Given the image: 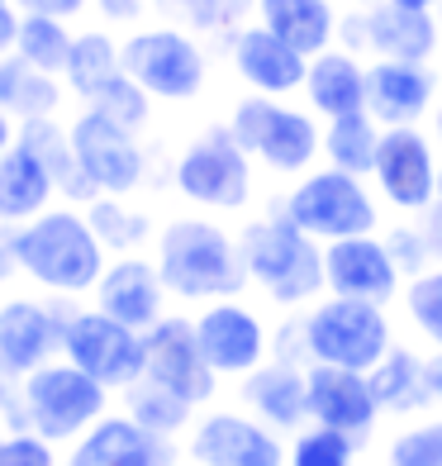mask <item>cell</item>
Wrapping results in <instances>:
<instances>
[{"label":"cell","mask_w":442,"mask_h":466,"mask_svg":"<svg viewBox=\"0 0 442 466\" xmlns=\"http://www.w3.org/2000/svg\"><path fill=\"white\" fill-rule=\"evenodd\" d=\"M153 262L162 271L166 290H172V300H186V305L234 300V295H243L252 286L238 233L224 228L219 219H205V215L166 219L157 228Z\"/></svg>","instance_id":"obj_1"},{"label":"cell","mask_w":442,"mask_h":466,"mask_svg":"<svg viewBox=\"0 0 442 466\" xmlns=\"http://www.w3.org/2000/svg\"><path fill=\"white\" fill-rule=\"evenodd\" d=\"M247 281L281 309H305L324 295V243L295 224L281 205L238 228Z\"/></svg>","instance_id":"obj_2"},{"label":"cell","mask_w":442,"mask_h":466,"mask_svg":"<svg viewBox=\"0 0 442 466\" xmlns=\"http://www.w3.org/2000/svg\"><path fill=\"white\" fill-rule=\"evenodd\" d=\"M15 248H19V271L34 286H44L48 295H72V300L91 295L105 262H110L86 209H72V205H53L38 219L19 224Z\"/></svg>","instance_id":"obj_3"},{"label":"cell","mask_w":442,"mask_h":466,"mask_svg":"<svg viewBox=\"0 0 442 466\" xmlns=\"http://www.w3.org/2000/svg\"><path fill=\"white\" fill-rule=\"evenodd\" d=\"M0 414H5V429H29L62 448L110 414V390L67 357H53L48 367L15 380V395Z\"/></svg>","instance_id":"obj_4"},{"label":"cell","mask_w":442,"mask_h":466,"mask_svg":"<svg viewBox=\"0 0 442 466\" xmlns=\"http://www.w3.org/2000/svg\"><path fill=\"white\" fill-rule=\"evenodd\" d=\"M228 129L247 147L252 162H262L271 177H305L314 157L324 153V129L314 110H295L276 96H238L228 110Z\"/></svg>","instance_id":"obj_5"},{"label":"cell","mask_w":442,"mask_h":466,"mask_svg":"<svg viewBox=\"0 0 442 466\" xmlns=\"http://www.w3.org/2000/svg\"><path fill=\"white\" fill-rule=\"evenodd\" d=\"M172 186L186 205L215 209V215H243L252 205V157L228 124H209L172 162Z\"/></svg>","instance_id":"obj_6"},{"label":"cell","mask_w":442,"mask_h":466,"mask_svg":"<svg viewBox=\"0 0 442 466\" xmlns=\"http://www.w3.org/2000/svg\"><path fill=\"white\" fill-rule=\"evenodd\" d=\"M124 76H134L138 86L162 100V105H191L209 86V53L196 34H186L176 25H153L134 29L119 44Z\"/></svg>","instance_id":"obj_7"},{"label":"cell","mask_w":442,"mask_h":466,"mask_svg":"<svg viewBox=\"0 0 442 466\" xmlns=\"http://www.w3.org/2000/svg\"><path fill=\"white\" fill-rule=\"evenodd\" d=\"M276 205L319 243L357 238V233H381V196L362 177L338 172V167L305 172Z\"/></svg>","instance_id":"obj_8"},{"label":"cell","mask_w":442,"mask_h":466,"mask_svg":"<svg viewBox=\"0 0 442 466\" xmlns=\"http://www.w3.org/2000/svg\"><path fill=\"white\" fill-rule=\"evenodd\" d=\"M305 338H309L314 362L352 367V371H371L395 348L386 305L347 300V295H319L305 309Z\"/></svg>","instance_id":"obj_9"},{"label":"cell","mask_w":442,"mask_h":466,"mask_svg":"<svg viewBox=\"0 0 442 466\" xmlns=\"http://www.w3.org/2000/svg\"><path fill=\"white\" fill-rule=\"evenodd\" d=\"M62 357L115 395V390H129L143 376V333L110 319L95 305H76L67 314V329H62Z\"/></svg>","instance_id":"obj_10"},{"label":"cell","mask_w":442,"mask_h":466,"mask_svg":"<svg viewBox=\"0 0 442 466\" xmlns=\"http://www.w3.org/2000/svg\"><path fill=\"white\" fill-rule=\"evenodd\" d=\"M338 38L347 53H371V57H390V62H433L442 48L437 34V15L428 10H405L390 0H371L362 10L338 15Z\"/></svg>","instance_id":"obj_11"},{"label":"cell","mask_w":442,"mask_h":466,"mask_svg":"<svg viewBox=\"0 0 442 466\" xmlns=\"http://www.w3.org/2000/svg\"><path fill=\"white\" fill-rule=\"evenodd\" d=\"M433 138L409 124V129H381V147H376L371 186L381 205H390L395 215L418 219L424 209L437 205V153Z\"/></svg>","instance_id":"obj_12"},{"label":"cell","mask_w":442,"mask_h":466,"mask_svg":"<svg viewBox=\"0 0 442 466\" xmlns=\"http://www.w3.org/2000/svg\"><path fill=\"white\" fill-rule=\"evenodd\" d=\"M67 129H72V153L81 162V172H86V181L100 190V196L129 200L134 190H143L147 153H143L138 134H129L115 119H105L100 110H91V105H81V115L67 124Z\"/></svg>","instance_id":"obj_13"},{"label":"cell","mask_w":442,"mask_h":466,"mask_svg":"<svg viewBox=\"0 0 442 466\" xmlns=\"http://www.w3.org/2000/svg\"><path fill=\"white\" fill-rule=\"evenodd\" d=\"M143 376L166 386V390H176L181 400H191L196 410H205L219 395V376L205 362L191 314H162L143 333Z\"/></svg>","instance_id":"obj_14"},{"label":"cell","mask_w":442,"mask_h":466,"mask_svg":"<svg viewBox=\"0 0 442 466\" xmlns=\"http://www.w3.org/2000/svg\"><path fill=\"white\" fill-rule=\"evenodd\" d=\"M191 319H196L205 362L215 367L219 380H243L252 367H262L271 357V329L243 295H234V300H209Z\"/></svg>","instance_id":"obj_15"},{"label":"cell","mask_w":442,"mask_h":466,"mask_svg":"<svg viewBox=\"0 0 442 466\" xmlns=\"http://www.w3.org/2000/svg\"><path fill=\"white\" fill-rule=\"evenodd\" d=\"M186 457L196 466H286L290 448L247 410H205L191 423Z\"/></svg>","instance_id":"obj_16"},{"label":"cell","mask_w":442,"mask_h":466,"mask_svg":"<svg viewBox=\"0 0 442 466\" xmlns=\"http://www.w3.org/2000/svg\"><path fill=\"white\" fill-rule=\"evenodd\" d=\"M72 295H10L0 305V362L19 380L38 367H48L53 357H62V329L72 314Z\"/></svg>","instance_id":"obj_17"},{"label":"cell","mask_w":442,"mask_h":466,"mask_svg":"<svg viewBox=\"0 0 442 466\" xmlns=\"http://www.w3.org/2000/svg\"><path fill=\"white\" fill-rule=\"evenodd\" d=\"M399 286H405V277H399L381 233H357V238L324 243V295L390 305Z\"/></svg>","instance_id":"obj_18"},{"label":"cell","mask_w":442,"mask_h":466,"mask_svg":"<svg viewBox=\"0 0 442 466\" xmlns=\"http://www.w3.org/2000/svg\"><path fill=\"white\" fill-rule=\"evenodd\" d=\"M166 300H172V290H166L157 262L138 258V252H124V258H110L100 271V281L91 290V305L105 309L110 319L129 324L138 333H147L162 314H166Z\"/></svg>","instance_id":"obj_19"},{"label":"cell","mask_w":442,"mask_h":466,"mask_svg":"<svg viewBox=\"0 0 442 466\" xmlns=\"http://www.w3.org/2000/svg\"><path fill=\"white\" fill-rule=\"evenodd\" d=\"M305 380H309V423L338 429L352 442H371L376 423H381V405H376V395H371L367 371L314 362L305 371Z\"/></svg>","instance_id":"obj_20"},{"label":"cell","mask_w":442,"mask_h":466,"mask_svg":"<svg viewBox=\"0 0 442 466\" xmlns=\"http://www.w3.org/2000/svg\"><path fill=\"white\" fill-rule=\"evenodd\" d=\"M67 461L72 466H181V448H176V438L143 429L138 419L119 410V414H105L100 423H91L72 442Z\"/></svg>","instance_id":"obj_21"},{"label":"cell","mask_w":442,"mask_h":466,"mask_svg":"<svg viewBox=\"0 0 442 466\" xmlns=\"http://www.w3.org/2000/svg\"><path fill=\"white\" fill-rule=\"evenodd\" d=\"M437 72L428 62H367V110L381 129H409L437 110Z\"/></svg>","instance_id":"obj_22"},{"label":"cell","mask_w":442,"mask_h":466,"mask_svg":"<svg viewBox=\"0 0 442 466\" xmlns=\"http://www.w3.org/2000/svg\"><path fill=\"white\" fill-rule=\"evenodd\" d=\"M228 62H234L243 86L257 96H295L305 91V76H309V57L295 53L286 38H276L257 19L228 38Z\"/></svg>","instance_id":"obj_23"},{"label":"cell","mask_w":442,"mask_h":466,"mask_svg":"<svg viewBox=\"0 0 442 466\" xmlns=\"http://www.w3.org/2000/svg\"><path fill=\"white\" fill-rule=\"evenodd\" d=\"M309 367H290V362H276L266 357L262 367H252L243 380H238V400L252 419H262L266 429H276L281 438L300 433L309 423V380H305Z\"/></svg>","instance_id":"obj_24"},{"label":"cell","mask_w":442,"mask_h":466,"mask_svg":"<svg viewBox=\"0 0 442 466\" xmlns=\"http://www.w3.org/2000/svg\"><path fill=\"white\" fill-rule=\"evenodd\" d=\"M305 100L319 119H338L352 110H367V62L333 44L328 53L309 57Z\"/></svg>","instance_id":"obj_25"},{"label":"cell","mask_w":442,"mask_h":466,"mask_svg":"<svg viewBox=\"0 0 442 466\" xmlns=\"http://www.w3.org/2000/svg\"><path fill=\"white\" fill-rule=\"evenodd\" d=\"M257 25L305 57H319L338 44V5L333 0H257Z\"/></svg>","instance_id":"obj_26"},{"label":"cell","mask_w":442,"mask_h":466,"mask_svg":"<svg viewBox=\"0 0 442 466\" xmlns=\"http://www.w3.org/2000/svg\"><path fill=\"white\" fill-rule=\"evenodd\" d=\"M57 200V181L44 162H38L25 143L0 157V224H29Z\"/></svg>","instance_id":"obj_27"},{"label":"cell","mask_w":442,"mask_h":466,"mask_svg":"<svg viewBox=\"0 0 442 466\" xmlns=\"http://www.w3.org/2000/svg\"><path fill=\"white\" fill-rule=\"evenodd\" d=\"M371 380V395H376V405H381V414H424L433 405V395H428V357L409 348V343H395L381 362H376L367 371Z\"/></svg>","instance_id":"obj_28"},{"label":"cell","mask_w":442,"mask_h":466,"mask_svg":"<svg viewBox=\"0 0 442 466\" xmlns=\"http://www.w3.org/2000/svg\"><path fill=\"white\" fill-rule=\"evenodd\" d=\"M19 143L29 147V153L38 157L53 172V181H57V196L62 200H72V205H91L100 190L86 181V172H81V162H76V153H72V129L62 124L57 115H48V119H25L19 124V134H15Z\"/></svg>","instance_id":"obj_29"},{"label":"cell","mask_w":442,"mask_h":466,"mask_svg":"<svg viewBox=\"0 0 442 466\" xmlns=\"http://www.w3.org/2000/svg\"><path fill=\"white\" fill-rule=\"evenodd\" d=\"M376 147H381V124L371 119V110L324 119V157H328V167H338V172H352V177L371 181Z\"/></svg>","instance_id":"obj_30"},{"label":"cell","mask_w":442,"mask_h":466,"mask_svg":"<svg viewBox=\"0 0 442 466\" xmlns=\"http://www.w3.org/2000/svg\"><path fill=\"white\" fill-rule=\"evenodd\" d=\"M124 72L119 62V38L110 29H81L76 44H72V57H67V72H62V81H67V91L86 105L105 81H115Z\"/></svg>","instance_id":"obj_31"},{"label":"cell","mask_w":442,"mask_h":466,"mask_svg":"<svg viewBox=\"0 0 442 466\" xmlns=\"http://www.w3.org/2000/svg\"><path fill=\"white\" fill-rule=\"evenodd\" d=\"M119 395H124V414L138 419L143 429L162 433V438L191 433V423H196V414H200L191 400H181L176 390H166V386H157V380H147V376H138L134 386L119 390Z\"/></svg>","instance_id":"obj_32"},{"label":"cell","mask_w":442,"mask_h":466,"mask_svg":"<svg viewBox=\"0 0 442 466\" xmlns=\"http://www.w3.org/2000/svg\"><path fill=\"white\" fill-rule=\"evenodd\" d=\"M76 34L67 29V19H48V15H19V34H15V57L29 62L44 76L67 72Z\"/></svg>","instance_id":"obj_33"},{"label":"cell","mask_w":442,"mask_h":466,"mask_svg":"<svg viewBox=\"0 0 442 466\" xmlns=\"http://www.w3.org/2000/svg\"><path fill=\"white\" fill-rule=\"evenodd\" d=\"M86 219L95 228L100 248L110 252V258H124V252H138V243L153 233V219L143 215V209H129L119 196H95L86 205Z\"/></svg>","instance_id":"obj_34"},{"label":"cell","mask_w":442,"mask_h":466,"mask_svg":"<svg viewBox=\"0 0 442 466\" xmlns=\"http://www.w3.org/2000/svg\"><path fill=\"white\" fill-rule=\"evenodd\" d=\"M86 105H91V110H100L105 119L124 124L129 134H143L147 124H153V105H157V100L147 96L134 76H124V72H119L115 81H105V86H100Z\"/></svg>","instance_id":"obj_35"},{"label":"cell","mask_w":442,"mask_h":466,"mask_svg":"<svg viewBox=\"0 0 442 466\" xmlns=\"http://www.w3.org/2000/svg\"><path fill=\"white\" fill-rule=\"evenodd\" d=\"M386 466H442V414L399 423L386 442Z\"/></svg>","instance_id":"obj_36"},{"label":"cell","mask_w":442,"mask_h":466,"mask_svg":"<svg viewBox=\"0 0 442 466\" xmlns=\"http://www.w3.org/2000/svg\"><path fill=\"white\" fill-rule=\"evenodd\" d=\"M405 314H409L414 333L433 352H442V267H428L405 281Z\"/></svg>","instance_id":"obj_37"},{"label":"cell","mask_w":442,"mask_h":466,"mask_svg":"<svg viewBox=\"0 0 442 466\" xmlns=\"http://www.w3.org/2000/svg\"><path fill=\"white\" fill-rule=\"evenodd\" d=\"M357 448L347 433L324 429V423H305L300 433L290 438V457L286 466H357Z\"/></svg>","instance_id":"obj_38"},{"label":"cell","mask_w":442,"mask_h":466,"mask_svg":"<svg viewBox=\"0 0 442 466\" xmlns=\"http://www.w3.org/2000/svg\"><path fill=\"white\" fill-rule=\"evenodd\" d=\"M176 10L205 38H234L243 25H252L257 0H176Z\"/></svg>","instance_id":"obj_39"},{"label":"cell","mask_w":442,"mask_h":466,"mask_svg":"<svg viewBox=\"0 0 442 466\" xmlns=\"http://www.w3.org/2000/svg\"><path fill=\"white\" fill-rule=\"evenodd\" d=\"M381 238H386V248H390V258H395L405 281L433 267V252H428V238H424V228H418V219L414 224H390Z\"/></svg>","instance_id":"obj_40"},{"label":"cell","mask_w":442,"mask_h":466,"mask_svg":"<svg viewBox=\"0 0 442 466\" xmlns=\"http://www.w3.org/2000/svg\"><path fill=\"white\" fill-rule=\"evenodd\" d=\"M0 466H57V448L29 429L0 433Z\"/></svg>","instance_id":"obj_41"},{"label":"cell","mask_w":442,"mask_h":466,"mask_svg":"<svg viewBox=\"0 0 442 466\" xmlns=\"http://www.w3.org/2000/svg\"><path fill=\"white\" fill-rule=\"evenodd\" d=\"M271 357H276V362H290V367H314L309 338H305V314L300 319H286L276 333H271Z\"/></svg>","instance_id":"obj_42"},{"label":"cell","mask_w":442,"mask_h":466,"mask_svg":"<svg viewBox=\"0 0 442 466\" xmlns=\"http://www.w3.org/2000/svg\"><path fill=\"white\" fill-rule=\"evenodd\" d=\"M91 5H95V15L105 19V25H115V29H134L147 15V0H91Z\"/></svg>","instance_id":"obj_43"},{"label":"cell","mask_w":442,"mask_h":466,"mask_svg":"<svg viewBox=\"0 0 442 466\" xmlns=\"http://www.w3.org/2000/svg\"><path fill=\"white\" fill-rule=\"evenodd\" d=\"M19 15H48V19H76L91 10V0H10Z\"/></svg>","instance_id":"obj_44"},{"label":"cell","mask_w":442,"mask_h":466,"mask_svg":"<svg viewBox=\"0 0 442 466\" xmlns=\"http://www.w3.org/2000/svg\"><path fill=\"white\" fill-rule=\"evenodd\" d=\"M15 228H19V224H0V286H5V281H15V277H25V271H19Z\"/></svg>","instance_id":"obj_45"},{"label":"cell","mask_w":442,"mask_h":466,"mask_svg":"<svg viewBox=\"0 0 442 466\" xmlns=\"http://www.w3.org/2000/svg\"><path fill=\"white\" fill-rule=\"evenodd\" d=\"M418 228H424V238H428V252H433V267H442V205L424 209V215H418Z\"/></svg>","instance_id":"obj_46"},{"label":"cell","mask_w":442,"mask_h":466,"mask_svg":"<svg viewBox=\"0 0 442 466\" xmlns=\"http://www.w3.org/2000/svg\"><path fill=\"white\" fill-rule=\"evenodd\" d=\"M15 34H19V10L15 5H0V57L15 53Z\"/></svg>","instance_id":"obj_47"},{"label":"cell","mask_w":442,"mask_h":466,"mask_svg":"<svg viewBox=\"0 0 442 466\" xmlns=\"http://www.w3.org/2000/svg\"><path fill=\"white\" fill-rule=\"evenodd\" d=\"M428 395H433V405H442V352L428 357Z\"/></svg>","instance_id":"obj_48"},{"label":"cell","mask_w":442,"mask_h":466,"mask_svg":"<svg viewBox=\"0 0 442 466\" xmlns=\"http://www.w3.org/2000/svg\"><path fill=\"white\" fill-rule=\"evenodd\" d=\"M15 134H19V124L10 119V110H0V157L15 147Z\"/></svg>","instance_id":"obj_49"},{"label":"cell","mask_w":442,"mask_h":466,"mask_svg":"<svg viewBox=\"0 0 442 466\" xmlns=\"http://www.w3.org/2000/svg\"><path fill=\"white\" fill-rule=\"evenodd\" d=\"M10 395H15V376L5 371V362H0V410L10 405Z\"/></svg>","instance_id":"obj_50"},{"label":"cell","mask_w":442,"mask_h":466,"mask_svg":"<svg viewBox=\"0 0 442 466\" xmlns=\"http://www.w3.org/2000/svg\"><path fill=\"white\" fill-rule=\"evenodd\" d=\"M390 5H405V10H428V15H433V10L442 5V0H390Z\"/></svg>","instance_id":"obj_51"},{"label":"cell","mask_w":442,"mask_h":466,"mask_svg":"<svg viewBox=\"0 0 442 466\" xmlns=\"http://www.w3.org/2000/svg\"><path fill=\"white\" fill-rule=\"evenodd\" d=\"M433 143L442 147V105H437V110H433Z\"/></svg>","instance_id":"obj_52"},{"label":"cell","mask_w":442,"mask_h":466,"mask_svg":"<svg viewBox=\"0 0 442 466\" xmlns=\"http://www.w3.org/2000/svg\"><path fill=\"white\" fill-rule=\"evenodd\" d=\"M437 205H442V167H437Z\"/></svg>","instance_id":"obj_53"},{"label":"cell","mask_w":442,"mask_h":466,"mask_svg":"<svg viewBox=\"0 0 442 466\" xmlns=\"http://www.w3.org/2000/svg\"><path fill=\"white\" fill-rule=\"evenodd\" d=\"M433 15H437V34H442V5H437V10H433Z\"/></svg>","instance_id":"obj_54"},{"label":"cell","mask_w":442,"mask_h":466,"mask_svg":"<svg viewBox=\"0 0 442 466\" xmlns=\"http://www.w3.org/2000/svg\"><path fill=\"white\" fill-rule=\"evenodd\" d=\"M0 5H10V0H0Z\"/></svg>","instance_id":"obj_55"},{"label":"cell","mask_w":442,"mask_h":466,"mask_svg":"<svg viewBox=\"0 0 442 466\" xmlns=\"http://www.w3.org/2000/svg\"><path fill=\"white\" fill-rule=\"evenodd\" d=\"M0 305H5V295H0Z\"/></svg>","instance_id":"obj_56"},{"label":"cell","mask_w":442,"mask_h":466,"mask_svg":"<svg viewBox=\"0 0 442 466\" xmlns=\"http://www.w3.org/2000/svg\"><path fill=\"white\" fill-rule=\"evenodd\" d=\"M62 466H72V461H62Z\"/></svg>","instance_id":"obj_57"}]
</instances>
